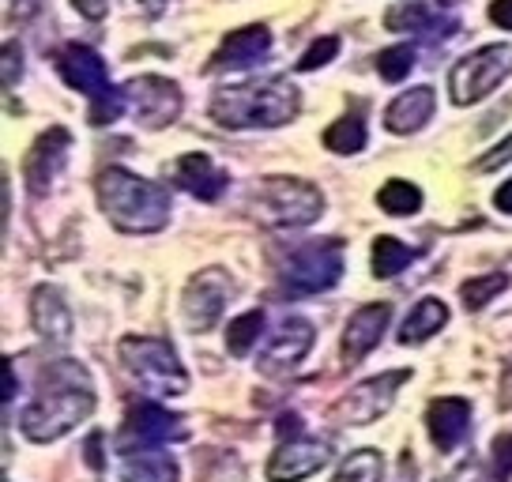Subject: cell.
I'll return each mask as SVG.
<instances>
[{
	"label": "cell",
	"mask_w": 512,
	"mask_h": 482,
	"mask_svg": "<svg viewBox=\"0 0 512 482\" xmlns=\"http://www.w3.org/2000/svg\"><path fill=\"white\" fill-rule=\"evenodd\" d=\"M95 407L98 396L87 366L72 362V358H57L38 373V396L23 407L19 430L31 437L34 445H49V441L72 434L80 422H87L95 415Z\"/></svg>",
	"instance_id": "obj_1"
},
{
	"label": "cell",
	"mask_w": 512,
	"mask_h": 482,
	"mask_svg": "<svg viewBox=\"0 0 512 482\" xmlns=\"http://www.w3.org/2000/svg\"><path fill=\"white\" fill-rule=\"evenodd\" d=\"M302 110V91L283 76L223 87L211 98V121L223 129H279Z\"/></svg>",
	"instance_id": "obj_2"
},
{
	"label": "cell",
	"mask_w": 512,
	"mask_h": 482,
	"mask_svg": "<svg viewBox=\"0 0 512 482\" xmlns=\"http://www.w3.org/2000/svg\"><path fill=\"white\" fill-rule=\"evenodd\" d=\"M98 204L121 234H155L170 223V193L159 181L110 166L95 181Z\"/></svg>",
	"instance_id": "obj_3"
},
{
	"label": "cell",
	"mask_w": 512,
	"mask_h": 482,
	"mask_svg": "<svg viewBox=\"0 0 512 482\" xmlns=\"http://www.w3.org/2000/svg\"><path fill=\"white\" fill-rule=\"evenodd\" d=\"M121 366L125 373L155 400H174L189 392V373L177 362V351L166 339L155 336H125L121 339Z\"/></svg>",
	"instance_id": "obj_4"
},
{
	"label": "cell",
	"mask_w": 512,
	"mask_h": 482,
	"mask_svg": "<svg viewBox=\"0 0 512 482\" xmlns=\"http://www.w3.org/2000/svg\"><path fill=\"white\" fill-rule=\"evenodd\" d=\"M253 215L275 230H298L324 215V193L305 177H264L253 196Z\"/></svg>",
	"instance_id": "obj_5"
},
{
	"label": "cell",
	"mask_w": 512,
	"mask_h": 482,
	"mask_svg": "<svg viewBox=\"0 0 512 482\" xmlns=\"http://www.w3.org/2000/svg\"><path fill=\"white\" fill-rule=\"evenodd\" d=\"M512 76V46H482L467 53L460 65L448 72V91L456 106H475L482 98L497 91Z\"/></svg>",
	"instance_id": "obj_6"
},
{
	"label": "cell",
	"mask_w": 512,
	"mask_h": 482,
	"mask_svg": "<svg viewBox=\"0 0 512 482\" xmlns=\"http://www.w3.org/2000/svg\"><path fill=\"white\" fill-rule=\"evenodd\" d=\"M343 279V241H305L283 264V283L290 294H320Z\"/></svg>",
	"instance_id": "obj_7"
},
{
	"label": "cell",
	"mask_w": 512,
	"mask_h": 482,
	"mask_svg": "<svg viewBox=\"0 0 512 482\" xmlns=\"http://www.w3.org/2000/svg\"><path fill=\"white\" fill-rule=\"evenodd\" d=\"M407 381H411V370H388L362 381V385H354L347 396H339L332 403V422H339V426H369V422H377V418L392 411L396 392Z\"/></svg>",
	"instance_id": "obj_8"
},
{
	"label": "cell",
	"mask_w": 512,
	"mask_h": 482,
	"mask_svg": "<svg viewBox=\"0 0 512 482\" xmlns=\"http://www.w3.org/2000/svg\"><path fill=\"white\" fill-rule=\"evenodd\" d=\"M234 294H238V279L226 268H204V272H196L185 283L181 317H185L192 332H211L226 313V306L234 302Z\"/></svg>",
	"instance_id": "obj_9"
},
{
	"label": "cell",
	"mask_w": 512,
	"mask_h": 482,
	"mask_svg": "<svg viewBox=\"0 0 512 482\" xmlns=\"http://www.w3.org/2000/svg\"><path fill=\"white\" fill-rule=\"evenodd\" d=\"M125 102L144 129H166L181 113V87L166 76H136L125 87Z\"/></svg>",
	"instance_id": "obj_10"
},
{
	"label": "cell",
	"mask_w": 512,
	"mask_h": 482,
	"mask_svg": "<svg viewBox=\"0 0 512 482\" xmlns=\"http://www.w3.org/2000/svg\"><path fill=\"white\" fill-rule=\"evenodd\" d=\"M460 0H400L384 12V27L388 31H411L422 34L426 42H441L460 31V23L452 19Z\"/></svg>",
	"instance_id": "obj_11"
},
{
	"label": "cell",
	"mask_w": 512,
	"mask_h": 482,
	"mask_svg": "<svg viewBox=\"0 0 512 482\" xmlns=\"http://www.w3.org/2000/svg\"><path fill=\"white\" fill-rule=\"evenodd\" d=\"M189 437V426L185 418L166 411L159 403H140L128 411V422L121 430V452H136V449H159V445H170V441H185Z\"/></svg>",
	"instance_id": "obj_12"
},
{
	"label": "cell",
	"mask_w": 512,
	"mask_h": 482,
	"mask_svg": "<svg viewBox=\"0 0 512 482\" xmlns=\"http://www.w3.org/2000/svg\"><path fill=\"white\" fill-rule=\"evenodd\" d=\"M332 464V445L324 437H287L268 460V482H305Z\"/></svg>",
	"instance_id": "obj_13"
},
{
	"label": "cell",
	"mask_w": 512,
	"mask_h": 482,
	"mask_svg": "<svg viewBox=\"0 0 512 482\" xmlns=\"http://www.w3.org/2000/svg\"><path fill=\"white\" fill-rule=\"evenodd\" d=\"M313 343H317L313 324L302 321V317H290V321H283L268 336L264 351L256 358V370L264 373V377H283V373H290L305 354L313 351Z\"/></svg>",
	"instance_id": "obj_14"
},
{
	"label": "cell",
	"mask_w": 512,
	"mask_h": 482,
	"mask_svg": "<svg viewBox=\"0 0 512 482\" xmlns=\"http://www.w3.org/2000/svg\"><path fill=\"white\" fill-rule=\"evenodd\" d=\"M68 151H72V132L61 125H53L34 140L23 159V181H27L31 196H46L53 189V181L61 177L64 162H68Z\"/></svg>",
	"instance_id": "obj_15"
},
{
	"label": "cell",
	"mask_w": 512,
	"mask_h": 482,
	"mask_svg": "<svg viewBox=\"0 0 512 482\" xmlns=\"http://www.w3.org/2000/svg\"><path fill=\"white\" fill-rule=\"evenodd\" d=\"M388 321H392V306H388V302H369V306L354 309L347 328H343V347H339V351H343V362H347V366H358V362L381 343Z\"/></svg>",
	"instance_id": "obj_16"
},
{
	"label": "cell",
	"mask_w": 512,
	"mask_h": 482,
	"mask_svg": "<svg viewBox=\"0 0 512 482\" xmlns=\"http://www.w3.org/2000/svg\"><path fill=\"white\" fill-rule=\"evenodd\" d=\"M272 53V31L268 27H241V31H230L223 38V46L215 49L208 72H234V68H253L260 65L264 57Z\"/></svg>",
	"instance_id": "obj_17"
},
{
	"label": "cell",
	"mask_w": 512,
	"mask_h": 482,
	"mask_svg": "<svg viewBox=\"0 0 512 482\" xmlns=\"http://www.w3.org/2000/svg\"><path fill=\"white\" fill-rule=\"evenodd\" d=\"M426 430H430V441L441 452L460 449L471 434V403L460 400V396H441V400L430 403L426 411Z\"/></svg>",
	"instance_id": "obj_18"
},
{
	"label": "cell",
	"mask_w": 512,
	"mask_h": 482,
	"mask_svg": "<svg viewBox=\"0 0 512 482\" xmlns=\"http://www.w3.org/2000/svg\"><path fill=\"white\" fill-rule=\"evenodd\" d=\"M57 72L68 87L83 91L87 98H98L102 91H110V76H106V61L95 49L87 46H64L57 53Z\"/></svg>",
	"instance_id": "obj_19"
},
{
	"label": "cell",
	"mask_w": 512,
	"mask_h": 482,
	"mask_svg": "<svg viewBox=\"0 0 512 482\" xmlns=\"http://www.w3.org/2000/svg\"><path fill=\"white\" fill-rule=\"evenodd\" d=\"M31 324L46 343H68L72 339V309L57 287H34L31 294Z\"/></svg>",
	"instance_id": "obj_20"
},
{
	"label": "cell",
	"mask_w": 512,
	"mask_h": 482,
	"mask_svg": "<svg viewBox=\"0 0 512 482\" xmlns=\"http://www.w3.org/2000/svg\"><path fill=\"white\" fill-rule=\"evenodd\" d=\"M174 181L185 193L196 196V200H219V196L226 193V185H230L226 170H219L204 151L181 155V159L174 162Z\"/></svg>",
	"instance_id": "obj_21"
},
{
	"label": "cell",
	"mask_w": 512,
	"mask_h": 482,
	"mask_svg": "<svg viewBox=\"0 0 512 482\" xmlns=\"http://www.w3.org/2000/svg\"><path fill=\"white\" fill-rule=\"evenodd\" d=\"M437 110V95H433V87H411V91H403L388 110H384V129L396 132V136H407V132H418L426 121L433 117Z\"/></svg>",
	"instance_id": "obj_22"
},
{
	"label": "cell",
	"mask_w": 512,
	"mask_h": 482,
	"mask_svg": "<svg viewBox=\"0 0 512 482\" xmlns=\"http://www.w3.org/2000/svg\"><path fill=\"white\" fill-rule=\"evenodd\" d=\"M121 479L125 482H177L181 479V467L170 452L162 449H136L125 452L121 460Z\"/></svg>",
	"instance_id": "obj_23"
},
{
	"label": "cell",
	"mask_w": 512,
	"mask_h": 482,
	"mask_svg": "<svg viewBox=\"0 0 512 482\" xmlns=\"http://www.w3.org/2000/svg\"><path fill=\"white\" fill-rule=\"evenodd\" d=\"M445 324H448L445 302H441V298H422V302H415V309L403 317L400 343L403 347H418V343H426L430 336H437Z\"/></svg>",
	"instance_id": "obj_24"
},
{
	"label": "cell",
	"mask_w": 512,
	"mask_h": 482,
	"mask_svg": "<svg viewBox=\"0 0 512 482\" xmlns=\"http://www.w3.org/2000/svg\"><path fill=\"white\" fill-rule=\"evenodd\" d=\"M411 260H415V249H407V245H403L400 238H392V234H381V238L373 241V253H369V264H373V275H377V279L400 275Z\"/></svg>",
	"instance_id": "obj_25"
},
{
	"label": "cell",
	"mask_w": 512,
	"mask_h": 482,
	"mask_svg": "<svg viewBox=\"0 0 512 482\" xmlns=\"http://www.w3.org/2000/svg\"><path fill=\"white\" fill-rule=\"evenodd\" d=\"M377 204H381L384 215H415L422 208V189H418L415 181H403V177H392V181H384L381 193H377Z\"/></svg>",
	"instance_id": "obj_26"
},
{
	"label": "cell",
	"mask_w": 512,
	"mask_h": 482,
	"mask_svg": "<svg viewBox=\"0 0 512 482\" xmlns=\"http://www.w3.org/2000/svg\"><path fill=\"white\" fill-rule=\"evenodd\" d=\"M324 147L336 151V155H358L366 147V121L358 113H347V117L332 121L328 132H324Z\"/></svg>",
	"instance_id": "obj_27"
},
{
	"label": "cell",
	"mask_w": 512,
	"mask_h": 482,
	"mask_svg": "<svg viewBox=\"0 0 512 482\" xmlns=\"http://www.w3.org/2000/svg\"><path fill=\"white\" fill-rule=\"evenodd\" d=\"M260 332H264V309H249V313H241L238 321L226 324V351L234 354V358H245V354L256 347Z\"/></svg>",
	"instance_id": "obj_28"
},
{
	"label": "cell",
	"mask_w": 512,
	"mask_h": 482,
	"mask_svg": "<svg viewBox=\"0 0 512 482\" xmlns=\"http://www.w3.org/2000/svg\"><path fill=\"white\" fill-rule=\"evenodd\" d=\"M384 460L377 449H358L351 452L336 471V482H381Z\"/></svg>",
	"instance_id": "obj_29"
},
{
	"label": "cell",
	"mask_w": 512,
	"mask_h": 482,
	"mask_svg": "<svg viewBox=\"0 0 512 482\" xmlns=\"http://www.w3.org/2000/svg\"><path fill=\"white\" fill-rule=\"evenodd\" d=\"M505 287H509V275L486 272V275H475V279H464V283H460V298H464L467 309H482L486 302H494Z\"/></svg>",
	"instance_id": "obj_30"
},
{
	"label": "cell",
	"mask_w": 512,
	"mask_h": 482,
	"mask_svg": "<svg viewBox=\"0 0 512 482\" xmlns=\"http://www.w3.org/2000/svg\"><path fill=\"white\" fill-rule=\"evenodd\" d=\"M411 68H415V49L411 46H388L377 53V72H381V80L400 83L411 76Z\"/></svg>",
	"instance_id": "obj_31"
},
{
	"label": "cell",
	"mask_w": 512,
	"mask_h": 482,
	"mask_svg": "<svg viewBox=\"0 0 512 482\" xmlns=\"http://www.w3.org/2000/svg\"><path fill=\"white\" fill-rule=\"evenodd\" d=\"M128 102H125V91H117V87H110V91H102L98 98H91V125H113L117 117H121V110H125Z\"/></svg>",
	"instance_id": "obj_32"
},
{
	"label": "cell",
	"mask_w": 512,
	"mask_h": 482,
	"mask_svg": "<svg viewBox=\"0 0 512 482\" xmlns=\"http://www.w3.org/2000/svg\"><path fill=\"white\" fill-rule=\"evenodd\" d=\"M339 53V38L336 34H324V38H317L313 46L302 53V61H298V72H313V68H324L328 61H336Z\"/></svg>",
	"instance_id": "obj_33"
},
{
	"label": "cell",
	"mask_w": 512,
	"mask_h": 482,
	"mask_svg": "<svg viewBox=\"0 0 512 482\" xmlns=\"http://www.w3.org/2000/svg\"><path fill=\"white\" fill-rule=\"evenodd\" d=\"M494 482H509L512 475V430L494 437Z\"/></svg>",
	"instance_id": "obj_34"
},
{
	"label": "cell",
	"mask_w": 512,
	"mask_h": 482,
	"mask_svg": "<svg viewBox=\"0 0 512 482\" xmlns=\"http://www.w3.org/2000/svg\"><path fill=\"white\" fill-rule=\"evenodd\" d=\"M19 76H23V49L16 42H8L4 46V91H12L19 83Z\"/></svg>",
	"instance_id": "obj_35"
},
{
	"label": "cell",
	"mask_w": 512,
	"mask_h": 482,
	"mask_svg": "<svg viewBox=\"0 0 512 482\" xmlns=\"http://www.w3.org/2000/svg\"><path fill=\"white\" fill-rule=\"evenodd\" d=\"M437 482H482V460L467 456V460H460V464L452 467L448 475H441Z\"/></svg>",
	"instance_id": "obj_36"
},
{
	"label": "cell",
	"mask_w": 512,
	"mask_h": 482,
	"mask_svg": "<svg viewBox=\"0 0 512 482\" xmlns=\"http://www.w3.org/2000/svg\"><path fill=\"white\" fill-rule=\"evenodd\" d=\"M509 162H512V136H505L490 155H482V159L475 162V170H501V166H509Z\"/></svg>",
	"instance_id": "obj_37"
},
{
	"label": "cell",
	"mask_w": 512,
	"mask_h": 482,
	"mask_svg": "<svg viewBox=\"0 0 512 482\" xmlns=\"http://www.w3.org/2000/svg\"><path fill=\"white\" fill-rule=\"evenodd\" d=\"M83 460H87L91 471H102V467H106V456H102V434L87 437V445H83Z\"/></svg>",
	"instance_id": "obj_38"
},
{
	"label": "cell",
	"mask_w": 512,
	"mask_h": 482,
	"mask_svg": "<svg viewBox=\"0 0 512 482\" xmlns=\"http://www.w3.org/2000/svg\"><path fill=\"white\" fill-rule=\"evenodd\" d=\"M72 8H76V12H80L83 19H91V23H95V19L106 16L110 0H72Z\"/></svg>",
	"instance_id": "obj_39"
},
{
	"label": "cell",
	"mask_w": 512,
	"mask_h": 482,
	"mask_svg": "<svg viewBox=\"0 0 512 482\" xmlns=\"http://www.w3.org/2000/svg\"><path fill=\"white\" fill-rule=\"evenodd\" d=\"M490 19L501 31H512V0H490Z\"/></svg>",
	"instance_id": "obj_40"
},
{
	"label": "cell",
	"mask_w": 512,
	"mask_h": 482,
	"mask_svg": "<svg viewBox=\"0 0 512 482\" xmlns=\"http://www.w3.org/2000/svg\"><path fill=\"white\" fill-rule=\"evenodd\" d=\"M501 411H512V358L505 362V373H501Z\"/></svg>",
	"instance_id": "obj_41"
},
{
	"label": "cell",
	"mask_w": 512,
	"mask_h": 482,
	"mask_svg": "<svg viewBox=\"0 0 512 482\" xmlns=\"http://www.w3.org/2000/svg\"><path fill=\"white\" fill-rule=\"evenodd\" d=\"M494 208H497V211H505V215H512V177L494 193Z\"/></svg>",
	"instance_id": "obj_42"
},
{
	"label": "cell",
	"mask_w": 512,
	"mask_h": 482,
	"mask_svg": "<svg viewBox=\"0 0 512 482\" xmlns=\"http://www.w3.org/2000/svg\"><path fill=\"white\" fill-rule=\"evenodd\" d=\"M16 373H12V362H8V358H4V392H0V396H4V403H12V396H16Z\"/></svg>",
	"instance_id": "obj_43"
},
{
	"label": "cell",
	"mask_w": 512,
	"mask_h": 482,
	"mask_svg": "<svg viewBox=\"0 0 512 482\" xmlns=\"http://www.w3.org/2000/svg\"><path fill=\"white\" fill-rule=\"evenodd\" d=\"M275 430H279L283 437H287V434H298V430H302V418H298L294 411H290V415L279 418V426H275Z\"/></svg>",
	"instance_id": "obj_44"
},
{
	"label": "cell",
	"mask_w": 512,
	"mask_h": 482,
	"mask_svg": "<svg viewBox=\"0 0 512 482\" xmlns=\"http://www.w3.org/2000/svg\"><path fill=\"white\" fill-rule=\"evenodd\" d=\"M140 8H144L147 16H162V8H166V0H140Z\"/></svg>",
	"instance_id": "obj_45"
},
{
	"label": "cell",
	"mask_w": 512,
	"mask_h": 482,
	"mask_svg": "<svg viewBox=\"0 0 512 482\" xmlns=\"http://www.w3.org/2000/svg\"><path fill=\"white\" fill-rule=\"evenodd\" d=\"M34 8H38V0H19V4H16V16L27 19L34 12Z\"/></svg>",
	"instance_id": "obj_46"
}]
</instances>
